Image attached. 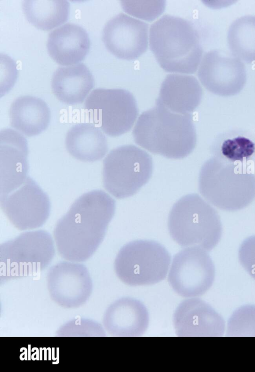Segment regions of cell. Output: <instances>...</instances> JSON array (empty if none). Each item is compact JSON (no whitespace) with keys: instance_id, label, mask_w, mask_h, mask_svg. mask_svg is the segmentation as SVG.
<instances>
[{"instance_id":"1","label":"cell","mask_w":255,"mask_h":372,"mask_svg":"<svg viewBox=\"0 0 255 372\" xmlns=\"http://www.w3.org/2000/svg\"><path fill=\"white\" fill-rule=\"evenodd\" d=\"M115 209V200L102 190L80 196L54 228L59 254L74 262L90 258L103 241Z\"/></svg>"},{"instance_id":"2","label":"cell","mask_w":255,"mask_h":372,"mask_svg":"<svg viewBox=\"0 0 255 372\" xmlns=\"http://www.w3.org/2000/svg\"><path fill=\"white\" fill-rule=\"evenodd\" d=\"M132 134L136 144L169 159L184 158L197 142L191 114L174 113L157 104L139 116Z\"/></svg>"},{"instance_id":"3","label":"cell","mask_w":255,"mask_h":372,"mask_svg":"<svg viewBox=\"0 0 255 372\" xmlns=\"http://www.w3.org/2000/svg\"><path fill=\"white\" fill-rule=\"evenodd\" d=\"M150 48L165 71L194 73L202 59L198 32L190 21L165 14L150 26Z\"/></svg>"},{"instance_id":"4","label":"cell","mask_w":255,"mask_h":372,"mask_svg":"<svg viewBox=\"0 0 255 372\" xmlns=\"http://www.w3.org/2000/svg\"><path fill=\"white\" fill-rule=\"evenodd\" d=\"M199 190L211 204L221 210L242 209L255 198V174L248 166L214 156L202 165Z\"/></svg>"},{"instance_id":"5","label":"cell","mask_w":255,"mask_h":372,"mask_svg":"<svg viewBox=\"0 0 255 372\" xmlns=\"http://www.w3.org/2000/svg\"><path fill=\"white\" fill-rule=\"evenodd\" d=\"M168 228L172 238L180 246H197L208 251L217 245L222 233L217 211L196 193L186 195L174 203Z\"/></svg>"},{"instance_id":"6","label":"cell","mask_w":255,"mask_h":372,"mask_svg":"<svg viewBox=\"0 0 255 372\" xmlns=\"http://www.w3.org/2000/svg\"><path fill=\"white\" fill-rule=\"evenodd\" d=\"M171 256L159 243L148 240L132 241L123 246L114 262L118 278L130 286L156 284L166 276Z\"/></svg>"},{"instance_id":"7","label":"cell","mask_w":255,"mask_h":372,"mask_svg":"<svg viewBox=\"0 0 255 372\" xmlns=\"http://www.w3.org/2000/svg\"><path fill=\"white\" fill-rule=\"evenodd\" d=\"M152 170V158L145 151L132 145L117 147L103 162L104 187L117 198L131 196L148 182Z\"/></svg>"},{"instance_id":"8","label":"cell","mask_w":255,"mask_h":372,"mask_svg":"<svg viewBox=\"0 0 255 372\" xmlns=\"http://www.w3.org/2000/svg\"><path fill=\"white\" fill-rule=\"evenodd\" d=\"M54 255L48 232L39 230L22 233L0 246L1 280L35 274L47 267Z\"/></svg>"},{"instance_id":"9","label":"cell","mask_w":255,"mask_h":372,"mask_svg":"<svg viewBox=\"0 0 255 372\" xmlns=\"http://www.w3.org/2000/svg\"><path fill=\"white\" fill-rule=\"evenodd\" d=\"M84 109L89 120L111 137L128 132L138 114L133 95L119 88L94 90L87 97Z\"/></svg>"},{"instance_id":"10","label":"cell","mask_w":255,"mask_h":372,"mask_svg":"<svg viewBox=\"0 0 255 372\" xmlns=\"http://www.w3.org/2000/svg\"><path fill=\"white\" fill-rule=\"evenodd\" d=\"M0 203L9 220L21 230L42 226L50 213L47 195L28 176L21 183L0 192Z\"/></svg>"},{"instance_id":"11","label":"cell","mask_w":255,"mask_h":372,"mask_svg":"<svg viewBox=\"0 0 255 372\" xmlns=\"http://www.w3.org/2000/svg\"><path fill=\"white\" fill-rule=\"evenodd\" d=\"M215 277L213 262L206 250L197 246L183 249L174 257L168 280L173 289L184 297L205 294Z\"/></svg>"},{"instance_id":"12","label":"cell","mask_w":255,"mask_h":372,"mask_svg":"<svg viewBox=\"0 0 255 372\" xmlns=\"http://www.w3.org/2000/svg\"><path fill=\"white\" fill-rule=\"evenodd\" d=\"M197 74L207 90L221 96L237 94L247 80L243 62L232 53L217 49L210 50L204 55Z\"/></svg>"},{"instance_id":"13","label":"cell","mask_w":255,"mask_h":372,"mask_svg":"<svg viewBox=\"0 0 255 372\" xmlns=\"http://www.w3.org/2000/svg\"><path fill=\"white\" fill-rule=\"evenodd\" d=\"M46 282L52 300L65 308L83 305L92 292V281L87 268L74 262H60L51 267Z\"/></svg>"},{"instance_id":"14","label":"cell","mask_w":255,"mask_h":372,"mask_svg":"<svg viewBox=\"0 0 255 372\" xmlns=\"http://www.w3.org/2000/svg\"><path fill=\"white\" fill-rule=\"evenodd\" d=\"M148 24L124 13L110 19L105 24L102 38L108 49L124 59L137 58L148 47Z\"/></svg>"},{"instance_id":"15","label":"cell","mask_w":255,"mask_h":372,"mask_svg":"<svg viewBox=\"0 0 255 372\" xmlns=\"http://www.w3.org/2000/svg\"><path fill=\"white\" fill-rule=\"evenodd\" d=\"M173 323L177 335L181 337H220L226 332L223 317L199 298L182 301L174 312Z\"/></svg>"},{"instance_id":"16","label":"cell","mask_w":255,"mask_h":372,"mask_svg":"<svg viewBox=\"0 0 255 372\" xmlns=\"http://www.w3.org/2000/svg\"><path fill=\"white\" fill-rule=\"evenodd\" d=\"M103 321L105 330L113 336L139 337L148 328L149 315L146 307L139 301L123 298L107 308Z\"/></svg>"},{"instance_id":"17","label":"cell","mask_w":255,"mask_h":372,"mask_svg":"<svg viewBox=\"0 0 255 372\" xmlns=\"http://www.w3.org/2000/svg\"><path fill=\"white\" fill-rule=\"evenodd\" d=\"M46 46L49 55L56 62L69 66L85 58L90 49V40L83 27L67 23L49 34Z\"/></svg>"},{"instance_id":"18","label":"cell","mask_w":255,"mask_h":372,"mask_svg":"<svg viewBox=\"0 0 255 372\" xmlns=\"http://www.w3.org/2000/svg\"><path fill=\"white\" fill-rule=\"evenodd\" d=\"M203 91L193 76L171 74L162 82L155 104L181 114H190L199 105Z\"/></svg>"},{"instance_id":"19","label":"cell","mask_w":255,"mask_h":372,"mask_svg":"<svg viewBox=\"0 0 255 372\" xmlns=\"http://www.w3.org/2000/svg\"><path fill=\"white\" fill-rule=\"evenodd\" d=\"M27 145L25 138L10 129L0 132V188L23 181L28 176Z\"/></svg>"},{"instance_id":"20","label":"cell","mask_w":255,"mask_h":372,"mask_svg":"<svg viewBox=\"0 0 255 372\" xmlns=\"http://www.w3.org/2000/svg\"><path fill=\"white\" fill-rule=\"evenodd\" d=\"M94 85L92 74L82 63L58 67L51 80L55 96L62 102L72 105L83 102Z\"/></svg>"},{"instance_id":"21","label":"cell","mask_w":255,"mask_h":372,"mask_svg":"<svg viewBox=\"0 0 255 372\" xmlns=\"http://www.w3.org/2000/svg\"><path fill=\"white\" fill-rule=\"evenodd\" d=\"M10 126L28 137L40 134L48 126L50 111L41 99L22 96L12 103L9 112Z\"/></svg>"},{"instance_id":"22","label":"cell","mask_w":255,"mask_h":372,"mask_svg":"<svg viewBox=\"0 0 255 372\" xmlns=\"http://www.w3.org/2000/svg\"><path fill=\"white\" fill-rule=\"evenodd\" d=\"M65 145L72 156L83 162L100 160L108 150L106 137L92 123H82L74 125L67 133Z\"/></svg>"},{"instance_id":"23","label":"cell","mask_w":255,"mask_h":372,"mask_svg":"<svg viewBox=\"0 0 255 372\" xmlns=\"http://www.w3.org/2000/svg\"><path fill=\"white\" fill-rule=\"evenodd\" d=\"M22 8L27 20L37 28L48 30L69 17L70 6L66 0H25Z\"/></svg>"},{"instance_id":"24","label":"cell","mask_w":255,"mask_h":372,"mask_svg":"<svg viewBox=\"0 0 255 372\" xmlns=\"http://www.w3.org/2000/svg\"><path fill=\"white\" fill-rule=\"evenodd\" d=\"M227 40L234 55L247 63L255 62V16L235 20L229 27Z\"/></svg>"},{"instance_id":"25","label":"cell","mask_w":255,"mask_h":372,"mask_svg":"<svg viewBox=\"0 0 255 372\" xmlns=\"http://www.w3.org/2000/svg\"><path fill=\"white\" fill-rule=\"evenodd\" d=\"M214 156L230 163L249 166L255 155V142L242 134L226 135L214 144Z\"/></svg>"},{"instance_id":"26","label":"cell","mask_w":255,"mask_h":372,"mask_svg":"<svg viewBox=\"0 0 255 372\" xmlns=\"http://www.w3.org/2000/svg\"><path fill=\"white\" fill-rule=\"evenodd\" d=\"M226 336L255 337V305H246L236 309L226 325Z\"/></svg>"},{"instance_id":"27","label":"cell","mask_w":255,"mask_h":372,"mask_svg":"<svg viewBox=\"0 0 255 372\" xmlns=\"http://www.w3.org/2000/svg\"><path fill=\"white\" fill-rule=\"evenodd\" d=\"M98 322L86 319L71 320L58 330L60 337H104L105 332Z\"/></svg>"},{"instance_id":"28","label":"cell","mask_w":255,"mask_h":372,"mask_svg":"<svg viewBox=\"0 0 255 372\" xmlns=\"http://www.w3.org/2000/svg\"><path fill=\"white\" fill-rule=\"evenodd\" d=\"M123 8L125 11L130 9H141L136 10L131 15L150 20L154 19L159 15L164 9V2L162 1H152V2H139V1H122Z\"/></svg>"},{"instance_id":"29","label":"cell","mask_w":255,"mask_h":372,"mask_svg":"<svg viewBox=\"0 0 255 372\" xmlns=\"http://www.w3.org/2000/svg\"><path fill=\"white\" fill-rule=\"evenodd\" d=\"M238 256L242 266L255 280V235L243 241L239 249Z\"/></svg>"},{"instance_id":"30","label":"cell","mask_w":255,"mask_h":372,"mask_svg":"<svg viewBox=\"0 0 255 372\" xmlns=\"http://www.w3.org/2000/svg\"><path fill=\"white\" fill-rule=\"evenodd\" d=\"M17 71L15 62L8 56L0 55V94L9 91L15 83Z\"/></svg>"}]
</instances>
